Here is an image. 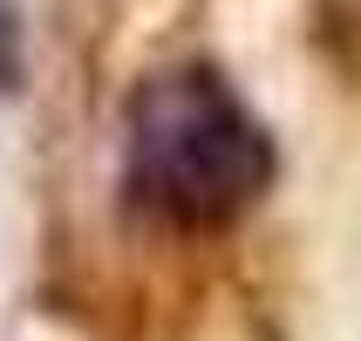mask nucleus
<instances>
[{
  "label": "nucleus",
  "instance_id": "f257e3e1",
  "mask_svg": "<svg viewBox=\"0 0 361 341\" xmlns=\"http://www.w3.org/2000/svg\"><path fill=\"white\" fill-rule=\"evenodd\" d=\"M273 184V137L219 68L178 61L123 109V198L171 232H225Z\"/></svg>",
  "mask_w": 361,
  "mask_h": 341
},
{
  "label": "nucleus",
  "instance_id": "f03ea898",
  "mask_svg": "<svg viewBox=\"0 0 361 341\" xmlns=\"http://www.w3.org/2000/svg\"><path fill=\"white\" fill-rule=\"evenodd\" d=\"M20 68H27L20 14H14V0H0V96H14V89H20Z\"/></svg>",
  "mask_w": 361,
  "mask_h": 341
}]
</instances>
